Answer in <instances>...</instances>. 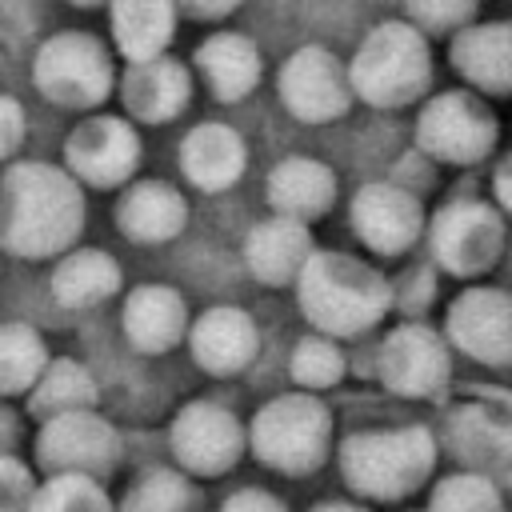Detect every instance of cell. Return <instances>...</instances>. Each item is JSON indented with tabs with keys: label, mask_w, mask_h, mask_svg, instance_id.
I'll return each mask as SVG.
<instances>
[{
	"label": "cell",
	"mask_w": 512,
	"mask_h": 512,
	"mask_svg": "<svg viewBox=\"0 0 512 512\" xmlns=\"http://www.w3.org/2000/svg\"><path fill=\"white\" fill-rule=\"evenodd\" d=\"M84 228V192L64 164L16 160L0 180V244L20 260L72 252Z\"/></svg>",
	"instance_id": "obj_1"
},
{
	"label": "cell",
	"mask_w": 512,
	"mask_h": 512,
	"mask_svg": "<svg viewBox=\"0 0 512 512\" xmlns=\"http://www.w3.org/2000/svg\"><path fill=\"white\" fill-rule=\"evenodd\" d=\"M392 296L396 292L388 276L352 252L316 248L296 276V304L304 320L316 328V336L328 340L360 336L372 324H380L392 308Z\"/></svg>",
	"instance_id": "obj_2"
},
{
	"label": "cell",
	"mask_w": 512,
	"mask_h": 512,
	"mask_svg": "<svg viewBox=\"0 0 512 512\" xmlns=\"http://www.w3.org/2000/svg\"><path fill=\"white\" fill-rule=\"evenodd\" d=\"M344 484L364 500H404L432 476L436 436L420 424L352 432L336 448Z\"/></svg>",
	"instance_id": "obj_3"
},
{
	"label": "cell",
	"mask_w": 512,
	"mask_h": 512,
	"mask_svg": "<svg viewBox=\"0 0 512 512\" xmlns=\"http://www.w3.org/2000/svg\"><path fill=\"white\" fill-rule=\"evenodd\" d=\"M352 96L372 108H404L420 100L432 84L428 36L416 32L404 16L380 20L348 60Z\"/></svg>",
	"instance_id": "obj_4"
},
{
	"label": "cell",
	"mask_w": 512,
	"mask_h": 512,
	"mask_svg": "<svg viewBox=\"0 0 512 512\" xmlns=\"http://www.w3.org/2000/svg\"><path fill=\"white\" fill-rule=\"evenodd\" d=\"M252 456L284 476L316 472L332 452V412L312 392H280L244 428Z\"/></svg>",
	"instance_id": "obj_5"
},
{
	"label": "cell",
	"mask_w": 512,
	"mask_h": 512,
	"mask_svg": "<svg viewBox=\"0 0 512 512\" xmlns=\"http://www.w3.org/2000/svg\"><path fill=\"white\" fill-rule=\"evenodd\" d=\"M112 52L80 28H64L36 48L32 84L60 108H96L112 92Z\"/></svg>",
	"instance_id": "obj_6"
},
{
	"label": "cell",
	"mask_w": 512,
	"mask_h": 512,
	"mask_svg": "<svg viewBox=\"0 0 512 512\" xmlns=\"http://www.w3.org/2000/svg\"><path fill=\"white\" fill-rule=\"evenodd\" d=\"M500 124L484 96L452 88L428 96L416 116V148L440 164H480L496 148Z\"/></svg>",
	"instance_id": "obj_7"
},
{
	"label": "cell",
	"mask_w": 512,
	"mask_h": 512,
	"mask_svg": "<svg viewBox=\"0 0 512 512\" xmlns=\"http://www.w3.org/2000/svg\"><path fill=\"white\" fill-rule=\"evenodd\" d=\"M428 248L448 276H480L504 252V212L484 200H448L432 212Z\"/></svg>",
	"instance_id": "obj_8"
},
{
	"label": "cell",
	"mask_w": 512,
	"mask_h": 512,
	"mask_svg": "<svg viewBox=\"0 0 512 512\" xmlns=\"http://www.w3.org/2000/svg\"><path fill=\"white\" fill-rule=\"evenodd\" d=\"M36 464L48 476L100 480L120 464V432L96 412H68L44 420L36 432Z\"/></svg>",
	"instance_id": "obj_9"
},
{
	"label": "cell",
	"mask_w": 512,
	"mask_h": 512,
	"mask_svg": "<svg viewBox=\"0 0 512 512\" xmlns=\"http://www.w3.org/2000/svg\"><path fill=\"white\" fill-rule=\"evenodd\" d=\"M376 372L388 392L404 400H432L452 380V352L440 332H432L428 324L404 320L384 336L376 352Z\"/></svg>",
	"instance_id": "obj_10"
},
{
	"label": "cell",
	"mask_w": 512,
	"mask_h": 512,
	"mask_svg": "<svg viewBox=\"0 0 512 512\" xmlns=\"http://www.w3.org/2000/svg\"><path fill=\"white\" fill-rule=\"evenodd\" d=\"M140 164V132L124 116H88L64 140V172L84 188H124Z\"/></svg>",
	"instance_id": "obj_11"
},
{
	"label": "cell",
	"mask_w": 512,
	"mask_h": 512,
	"mask_svg": "<svg viewBox=\"0 0 512 512\" xmlns=\"http://www.w3.org/2000/svg\"><path fill=\"white\" fill-rule=\"evenodd\" d=\"M168 444H172L180 472H192V476H220L248 448L240 416L224 408L220 400L184 404L168 428Z\"/></svg>",
	"instance_id": "obj_12"
},
{
	"label": "cell",
	"mask_w": 512,
	"mask_h": 512,
	"mask_svg": "<svg viewBox=\"0 0 512 512\" xmlns=\"http://www.w3.org/2000/svg\"><path fill=\"white\" fill-rule=\"evenodd\" d=\"M276 92H280L284 108L304 124H328V120L344 116L348 104L356 100L352 84H348V64H340L320 44H304L280 64Z\"/></svg>",
	"instance_id": "obj_13"
},
{
	"label": "cell",
	"mask_w": 512,
	"mask_h": 512,
	"mask_svg": "<svg viewBox=\"0 0 512 512\" xmlns=\"http://www.w3.org/2000/svg\"><path fill=\"white\" fill-rule=\"evenodd\" d=\"M444 344H452L476 364L508 368L512 364V296L488 284L464 288L448 304Z\"/></svg>",
	"instance_id": "obj_14"
},
{
	"label": "cell",
	"mask_w": 512,
	"mask_h": 512,
	"mask_svg": "<svg viewBox=\"0 0 512 512\" xmlns=\"http://www.w3.org/2000/svg\"><path fill=\"white\" fill-rule=\"evenodd\" d=\"M444 440L464 464L484 480L512 484V412L496 408L492 400H464L444 416Z\"/></svg>",
	"instance_id": "obj_15"
},
{
	"label": "cell",
	"mask_w": 512,
	"mask_h": 512,
	"mask_svg": "<svg viewBox=\"0 0 512 512\" xmlns=\"http://www.w3.org/2000/svg\"><path fill=\"white\" fill-rule=\"evenodd\" d=\"M352 228L368 252L400 256L424 236L428 220L420 200L408 188L392 180H372V184H360L352 196Z\"/></svg>",
	"instance_id": "obj_16"
},
{
	"label": "cell",
	"mask_w": 512,
	"mask_h": 512,
	"mask_svg": "<svg viewBox=\"0 0 512 512\" xmlns=\"http://www.w3.org/2000/svg\"><path fill=\"white\" fill-rule=\"evenodd\" d=\"M188 348L196 368H204L208 376H232L252 364L260 348V332L244 308L216 304L188 324Z\"/></svg>",
	"instance_id": "obj_17"
},
{
	"label": "cell",
	"mask_w": 512,
	"mask_h": 512,
	"mask_svg": "<svg viewBox=\"0 0 512 512\" xmlns=\"http://www.w3.org/2000/svg\"><path fill=\"white\" fill-rule=\"evenodd\" d=\"M452 68L472 84L476 96L512 92V20L468 24L452 36Z\"/></svg>",
	"instance_id": "obj_18"
},
{
	"label": "cell",
	"mask_w": 512,
	"mask_h": 512,
	"mask_svg": "<svg viewBox=\"0 0 512 512\" xmlns=\"http://www.w3.org/2000/svg\"><path fill=\"white\" fill-rule=\"evenodd\" d=\"M120 96H124V108L136 124H168L188 108L192 76L172 56L128 64L120 76Z\"/></svg>",
	"instance_id": "obj_19"
},
{
	"label": "cell",
	"mask_w": 512,
	"mask_h": 512,
	"mask_svg": "<svg viewBox=\"0 0 512 512\" xmlns=\"http://www.w3.org/2000/svg\"><path fill=\"white\" fill-rule=\"evenodd\" d=\"M244 168H248V144L232 124L204 120L188 128V136L180 140V172L188 176V184L204 192L232 188L244 176Z\"/></svg>",
	"instance_id": "obj_20"
},
{
	"label": "cell",
	"mask_w": 512,
	"mask_h": 512,
	"mask_svg": "<svg viewBox=\"0 0 512 512\" xmlns=\"http://www.w3.org/2000/svg\"><path fill=\"white\" fill-rule=\"evenodd\" d=\"M120 324H124V336L136 352L160 356L188 336V308H184V296L176 288L140 284L128 292V300L120 308Z\"/></svg>",
	"instance_id": "obj_21"
},
{
	"label": "cell",
	"mask_w": 512,
	"mask_h": 512,
	"mask_svg": "<svg viewBox=\"0 0 512 512\" xmlns=\"http://www.w3.org/2000/svg\"><path fill=\"white\" fill-rule=\"evenodd\" d=\"M264 196L272 204V216L308 224L316 216H324L336 200V172L316 160V156H284L268 180H264Z\"/></svg>",
	"instance_id": "obj_22"
},
{
	"label": "cell",
	"mask_w": 512,
	"mask_h": 512,
	"mask_svg": "<svg viewBox=\"0 0 512 512\" xmlns=\"http://www.w3.org/2000/svg\"><path fill=\"white\" fill-rule=\"evenodd\" d=\"M188 224V200L164 180H136L116 200V228L132 244H164Z\"/></svg>",
	"instance_id": "obj_23"
},
{
	"label": "cell",
	"mask_w": 512,
	"mask_h": 512,
	"mask_svg": "<svg viewBox=\"0 0 512 512\" xmlns=\"http://www.w3.org/2000/svg\"><path fill=\"white\" fill-rule=\"evenodd\" d=\"M312 232L308 224H296V220H284V216H268L260 220L248 240H244V264L248 272L260 280V284H296L300 268L308 264L312 256Z\"/></svg>",
	"instance_id": "obj_24"
},
{
	"label": "cell",
	"mask_w": 512,
	"mask_h": 512,
	"mask_svg": "<svg viewBox=\"0 0 512 512\" xmlns=\"http://www.w3.org/2000/svg\"><path fill=\"white\" fill-rule=\"evenodd\" d=\"M196 72L204 76L208 92L224 104H236L244 100L256 84H260V72H264V60H260V48L244 36V32H212L200 48H196Z\"/></svg>",
	"instance_id": "obj_25"
},
{
	"label": "cell",
	"mask_w": 512,
	"mask_h": 512,
	"mask_svg": "<svg viewBox=\"0 0 512 512\" xmlns=\"http://www.w3.org/2000/svg\"><path fill=\"white\" fill-rule=\"evenodd\" d=\"M172 32H176V8L164 4V0L112 4V40H116V52L128 64H144V60L168 56Z\"/></svg>",
	"instance_id": "obj_26"
},
{
	"label": "cell",
	"mask_w": 512,
	"mask_h": 512,
	"mask_svg": "<svg viewBox=\"0 0 512 512\" xmlns=\"http://www.w3.org/2000/svg\"><path fill=\"white\" fill-rule=\"evenodd\" d=\"M120 288V264L100 248H72L52 268V296L64 308H92Z\"/></svg>",
	"instance_id": "obj_27"
},
{
	"label": "cell",
	"mask_w": 512,
	"mask_h": 512,
	"mask_svg": "<svg viewBox=\"0 0 512 512\" xmlns=\"http://www.w3.org/2000/svg\"><path fill=\"white\" fill-rule=\"evenodd\" d=\"M96 380L80 360L56 356L48 360V368L40 372L36 388L28 392V408L40 420H56L68 412H96Z\"/></svg>",
	"instance_id": "obj_28"
},
{
	"label": "cell",
	"mask_w": 512,
	"mask_h": 512,
	"mask_svg": "<svg viewBox=\"0 0 512 512\" xmlns=\"http://www.w3.org/2000/svg\"><path fill=\"white\" fill-rule=\"evenodd\" d=\"M48 368V348L36 328L8 320L0 324V396H28Z\"/></svg>",
	"instance_id": "obj_29"
},
{
	"label": "cell",
	"mask_w": 512,
	"mask_h": 512,
	"mask_svg": "<svg viewBox=\"0 0 512 512\" xmlns=\"http://www.w3.org/2000/svg\"><path fill=\"white\" fill-rule=\"evenodd\" d=\"M288 372H292L296 392H312L316 396V392L340 384V376H344V352L336 348V340L312 332V336L296 340L292 360H288Z\"/></svg>",
	"instance_id": "obj_30"
},
{
	"label": "cell",
	"mask_w": 512,
	"mask_h": 512,
	"mask_svg": "<svg viewBox=\"0 0 512 512\" xmlns=\"http://www.w3.org/2000/svg\"><path fill=\"white\" fill-rule=\"evenodd\" d=\"M188 504V480L180 468H148L140 472L116 512H180Z\"/></svg>",
	"instance_id": "obj_31"
},
{
	"label": "cell",
	"mask_w": 512,
	"mask_h": 512,
	"mask_svg": "<svg viewBox=\"0 0 512 512\" xmlns=\"http://www.w3.org/2000/svg\"><path fill=\"white\" fill-rule=\"evenodd\" d=\"M28 512H116V504L108 500L100 480L48 476L44 484H36V496H32Z\"/></svg>",
	"instance_id": "obj_32"
},
{
	"label": "cell",
	"mask_w": 512,
	"mask_h": 512,
	"mask_svg": "<svg viewBox=\"0 0 512 512\" xmlns=\"http://www.w3.org/2000/svg\"><path fill=\"white\" fill-rule=\"evenodd\" d=\"M424 512H504V496L492 480L476 472H452L436 480Z\"/></svg>",
	"instance_id": "obj_33"
},
{
	"label": "cell",
	"mask_w": 512,
	"mask_h": 512,
	"mask_svg": "<svg viewBox=\"0 0 512 512\" xmlns=\"http://www.w3.org/2000/svg\"><path fill=\"white\" fill-rule=\"evenodd\" d=\"M472 16H476V4H468V0H452V4H444V0H416V4H408L404 8V20L416 28V32H460V28H468L472 24Z\"/></svg>",
	"instance_id": "obj_34"
},
{
	"label": "cell",
	"mask_w": 512,
	"mask_h": 512,
	"mask_svg": "<svg viewBox=\"0 0 512 512\" xmlns=\"http://www.w3.org/2000/svg\"><path fill=\"white\" fill-rule=\"evenodd\" d=\"M36 496V480L28 464L16 456H0V512H28Z\"/></svg>",
	"instance_id": "obj_35"
},
{
	"label": "cell",
	"mask_w": 512,
	"mask_h": 512,
	"mask_svg": "<svg viewBox=\"0 0 512 512\" xmlns=\"http://www.w3.org/2000/svg\"><path fill=\"white\" fill-rule=\"evenodd\" d=\"M24 128H28V116H24L20 100L8 96V92H0V160H8V156L20 152Z\"/></svg>",
	"instance_id": "obj_36"
},
{
	"label": "cell",
	"mask_w": 512,
	"mask_h": 512,
	"mask_svg": "<svg viewBox=\"0 0 512 512\" xmlns=\"http://www.w3.org/2000/svg\"><path fill=\"white\" fill-rule=\"evenodd\" d=\"M220 512H288V504L264 488H240L220 504Z\"/></svg>",
	"instance_id": "obj_37"
},
{
	"label": "cell",
	"mask_w": 512,
	"mask_h": 512,
	"mask_svg": "<svg viewBox=\"0 0 512 512\" xmlns=\"http://www.w3.org/2000/svg\"><path fill=\"white\" fill-rule=\"evenodd\" d=\"M492 192H496V204H500V212H508L512 216V152L496 164V176H492Z\"/></svg>",
	"instance_id": "obj_38"
},
{
	"label": "cell",
	"mask_w": 512,
	"mask_h": 512,
	"mask_svg": "<svg viewBox=\"0 0 512 512\" xmlns=\"http://www.w3.org/2000/svg\"><path fill=\"white\" fill-rule=\"evenodd\" d=\"M16 440H20V420H16V412L0 408V456H12Z\"/></svg>",
	"instance_id": "obj_39"
},
{
	"label": "cell",
	"mask_w": 512,
	"mask_h": 512,
	"mask_svg": "<svg viewBox=\"0 0 512 512\" xmlns=\"http://www.w3.org/2000/svg\"><path fill=\"white\" fill-rule=\"evenodd\" d=\"M308 512H368V508L348 504V500H320V504H316V508H308Z\"/></svg>",
	"instance_id": "obj_40"
}]
</instances>
